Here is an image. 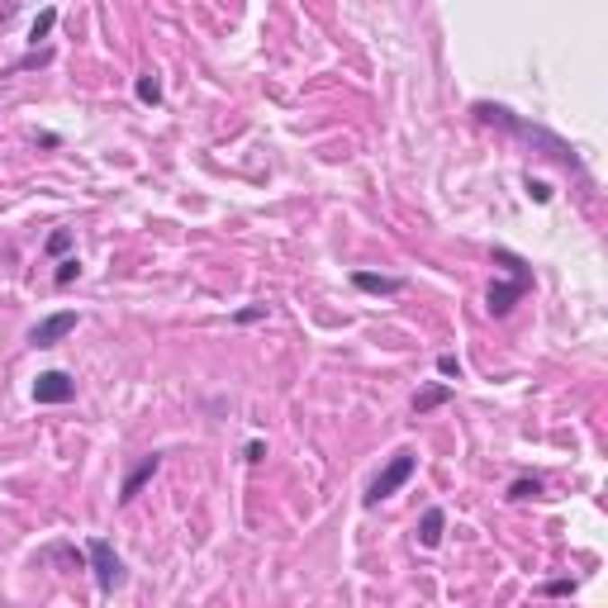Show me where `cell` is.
Masks as SVG:
<instances>
[{"instance_id": "8992f818", "label": "cell", "mask_w": 608, "mask_h": 608, "mask_svg": "<svg viewBox=\"0 0 608 608\" xmlns=\"http://www.w3.org/2000/svg\"><path fill=\"white\" fill-rule=\"evenodd\" d=\"M76 399V380L67 371H43L33 380V404H72Z\"/></svg>"}, {"instance_id": "4fadbf2b", "label": "cell", "mask_w": 608, "mask_h": 608, "mask_svg": "<svg viewBox=\"0 0 608 608\" xmlns=\"http://www.w3.org/2000/svg\"><path fill=\"white\" fill-rule=\"evenodd\" d=\"M48 62H53V48H29L20 62H10V76L14 72H29V67H48Z\"/></svg>"}, {"instance_id": "7c38bea8", "label": "cell", "mask_w": 608, "mask_h": 608, "mask_svg": "<svg viewBox=\"0 0 608 608\" xmlns=\"http://www.w3.org/2000/svg\"><path fill=\"white\" fill-rule=\"evenodd\" d=\"M133 95H139L143 105H162V81L152 76V72H143L139 81H133Z\"/></svg>"}, {"instance_id": "9a60e30c", "label": "cell", "mask_w": 608, "mask_h": 608, "mask_svg": "<svg viewBox=\"0 0 608 608\" xmlns=\"http://www.w3.org/2000/svg\"><path fill=\"white\" fill-rule=\"evenodd\" d=\"M81 276V262L76 257H58V272H53V285H62V291H67V285H72Z\"/></svg>"}, {"instance_id": "44dd1931", "label": "cell", "mask_w": 608, "mask_h": 608, "mask_svg": "<svg viewBox=\"0 0 608 608\" xmlns=\"http://www.w3.org/2000/svg\"><path fill=\"white\" fill-rule=\"evenodd\" d=\"M10 14H14V5H5V10H0V24H5V20H10Z\"/></svg>"}, {"instance_id": "8fae6325", "label": "cell", "mask_w": 608, "mask_h": 608, "mask_svg": "<svg viewBox=\"0 0 608 608\" xmlns=\"http://www.w3.org/2000/svg\"><path fill=\"white\" fill-rule=\"evenodd\" d=\"M53 29H58V10L48 5L39 20H33V29H29V48H48V39H53Z\"/></svg>"}, {"instance_id": "ffe728a7", "label": "cell", "mask_w": 608, "mask_h": 608, "mask_svg": "<svg viewBox=\"0 0 608 608\" xmlns=\"http://www.w3.org/2000/svg\"><path fill=\"white\" fill-rule=\"evenodd\" d=\"M528 195L537 200V205H547V200H551V185H547V181H532V176H528Z\"/></svg>"}, {"instance_id": "5b68a950", "label": "cell", "mask_w": 608, "mask_h": 608, "mask_svg": "<svg viewBox=\"0 0 608 608\" xmlns=\"http://www.w3.org/2000/svg\"><path fill=\"white\" fill-rule=\"evenodd\" d=\"M72 333H76V314H72V309H58V314H48V318H39V324H33L29 343H33V347H58L62 337H72Z\"/></svg>"}, {"instance_id": "30bf717a", "label": "cell", "mask_w": 608, "mask_h": 608, "mask_svg": "<svg viewBox=\"0 0 608 608\" xmlns=\"http://www.w3.org/2000/svg\"><path fill=\"white\" fill-rule=\"evenodd\" d=\"M452 399V385H424V390H414V414L424 418V414H433V409H443V404Z\"/></svg>"}, {"instance_id": "d6986e66", "label": "cell", "mask_w": 608, "mask_h": 608, "mask_svg": "<svg viewBox=\"0 0 608 608\" xmlns=\"http://www.w3.org/2000/svg\"><path fill=\"white\" fill-rule=\"evenodd\" d=\"M262 318H266V304H252V309L233 314V324H262Z\"/></svg>"}, {"instance_id": "5bb4252c", "label": "cell", "mask_w": 608, "mask_h": 608, "mask_svg": "<svg viewBox=\"0 0 608 608\" xmlns=\"http://www.w3.org/2000/svg\"><path fill=\"white\" fill-rule=\"evenodd\" d=\"M537 495H542V480H537V476H523V480H514V485H509V499H514V504L537 499Z\"/></svg>"}, {"instance_id": "3957f363", "label": "cell", "mask_w": 608, "mask_h": 608, "mask_svg": "<svg viewBox=\"0 0 608 608\" xmlns=\"http://www.w3.org/2000/svg\"><path fill=\"white\" fill-rule=\"evenodd\" d=\"M86 566H91V576H95V589L100 595H114V589H120L124 580H129V566H124V556L114 551L105 537H91L86 542Z\"/></svg>"}, {"instance_id": "52a82bcc", "label": "cell", "mask_w": 608, "mask_h": 608, "mask_svg": "<svg viewBox=\"0 0 608 608\" xmlns=\"http://www.w3.org/2000/svg\"><path fill=\"white\" fill-rule=\"evenodd\" d=\"M157 466H162V452L139 456V466H133L129 476H124V485H120V504H133V499H139V495H143V485H148L152 476H157Z\"/></svg>"}, {"instance_id": "e0dca14e", "label": "cell", "mask_w": 608, "mask_h": 608, "mask_svg": "<svg viewBox=\"0 0 608 608\" xmlns=\"http://www.w3.org/2000/svg\"><path fill=\"white\" fill-rule=\"evenodd\" d=\"M542 595H547V599H561V595H576V580H547V585H542Z\"/></svg>"}, {"instance_id": "277c9868", "label": "cell", "mask_w": 608, "mask_h": 608, "mask_svg": "<svg viewBox=\"0 0 608 608\" xmlns=\"http://www.w3.org/2000/svg\"><path fill=\"white\" fill-rule=\"evenodd\" d=\"M414 470H418V456H414V452H395L390 461L380 466V476H376V480L366 485L362 504H366V509H376L380 499H390V495H395L399 485H409V480H414Z\"/></svg>"}, {"instance_id": "ba28073f", "label": "cell", "mask_w": 608, "mask_h": 608, "mask_svg": "<svg viewBox=\"0 0 608 608\" xmlns=\"http://www.w3.org/2000/svg\"><path fill=\"white\" fill-rule=\"evenodd\" d=\"M352 285L362 295H399L404 291V276H376V272H352Z\"/></svg>"}, {"instance_id": "ac0fdd59", "label": "cell", "mask_w": 608, "mask_h": 608, "mask_svg": "<svg viewBox=\"0 0 608 608\" xmlns=\"http://www.w3.org/2000/svg\"><path fill=\"white\" fill-rule=\"evenodd\" d=\"M437 371H443L447 380H461V362H456L452 352H443V357H437Z\"/></svg>"}, {"instance_id": "7a4b0ae2", "label": "cell", "mask_w": 608, "mask_h": 608, "mask_svg": "<svg viewBox=\"0 0 608 608\" xmlns=\"http://www.w3.org/2000/svg\"><path fill=\"white\" fill-rule=\"evenodd\" d=\"M495 262H504V266H509V276L489 285L485 309L495 314V318H504V314H514V304H523V300H528V291H532V266L523 262L518 252H509V247H495Z\"/></svg>"}, {"instance_id": "9c48e42d", "label": "cell", "mask_w": 608, "mask_h": 608, "mask_svg": "<svg viewBox=\"0 0 608 608\" xmlns=\"http://www.w3.org/2000/svg\"><path fill=\"white\" fill-rule=\"evenodd\" d=\"M443 532H447V509H424V518H418V547H437L443 542Z\"/></svg>"}, {"instance_id": "6da1fadb", "label": "cell", "mask_w": 608, "mask_h": 608, "mask_svg": "<svg viewBox=\"0 0 608 608\" xmlns=\"http://www.w3.org/2000/svg\"><path fill=\"white\" fill-rule=\"evenodd\" d=\"M476 120H480V124H499V129H509V133H518V139H528V143H542V148H547V152H551V157L561 162V166H576V172H580V157H576V152H570L561 139H556V133L537 129V124H528V120H518L514 110H504V105H489V100H480V105H476Z\"/></svg>"}, {"instance_id": "2e32d148", "label": "cell", "mask_w": 608, "mask_h": 608, "mask_svg": "<svg viewBox=\"0 0 608 608\" xmlns=\"http://www.w3.org/2000/svg\"><path fill=\"white\" fill-rule=\"evenodd\" d=\"M67 247H72V228L48 233V243H43V252H48V257H67Z\"/></svg>"}]
</instances>
